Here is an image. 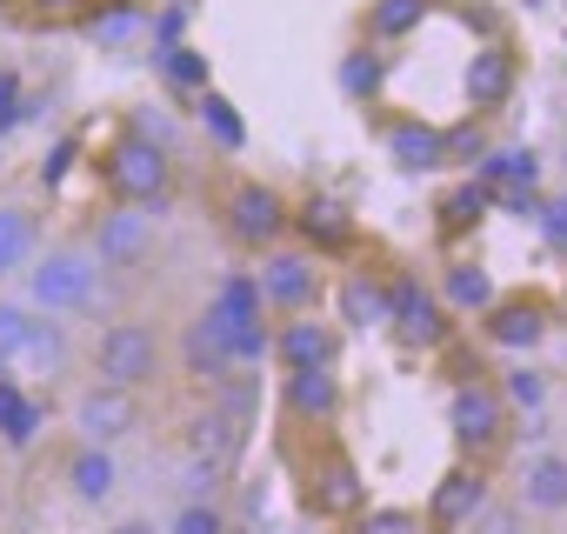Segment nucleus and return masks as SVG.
Instances as JSON below:
<instances>
[{
  "label": "nucleus",
  "mask_w": 567,
  "mask_h": 534,
  "mask_svg": "<svg viewBox=\"0 0 567 534\" xmlns=\"http://www.w3.org/2000/svg\"><path fill=\"white\" fill-rule=\"evenodd\" d=\"M94 174H101L107 201H127V207H161L174 194V154L134 127H121L94 147Z\"/></svg>",
  "instance_id": "nucleus-1"
},
{
  "label": "nucleus",
  "mask_w": 567,
  "mask_h": 534,
  "mask_svg": "<svg viewBox=\"0 0 567 534\" xmlns=\"http://www.w3.org/2000/svg\"><path fill=\"white\" fill-rule=\"evenodd\" d=\"M94 295H101V267H94L87 240H48L28 260V301H34V315L68 321V315H87Z\"/></svg>",
  "instance_id": "nucleus-2"
},
{
  "label": "nucleus",
  "mask_w": 567,
  "mask_h": 534,
  "mask_svg": "<svg viewBox=\"0 0 567 534\" xmlns=\"http://www.w3.org/2000/svg\"><path fill=\"white\" fill-rule=\"evenodd\" d=\"M560 301L547 295V288H501L494 301H487V315L474 321V335L494 348V355H514V361H527L534 348H547L554 335H560Z\"/></svg>",
  "instance_id": "nucleus-3"
},
{
  "label": "nucleus",
  "mask_w": 567,
  "mask_h": 534,
  "mask_svg": "<svg viewBox=\"0 0 567 534\" xmlns=\"http://www.w3.org/2000/svg\"><path fill=\"white\" fill-rule=\"evenodd\" d=\"M87 368H94V381H107V388H127V394H147L161 374H167V341H161V328L154 321H107L101 335H94V348H87Z\"/></svg>",
  "instance_id": "nucleus-4"
},
{
  "label": "nucleus",
  "mask_w": 567,
  "mask_h": 534,
  "mask_svg": "<svg viewBox=\"0 0 567 534\" xmlns=\"http://www.w3.org/2000/svg\"><path fill=\"white\" fill-rule=\"evenodd\" d=\"M514 428H520V421L507 414V401H501L494 374L454 381V394H447V434H454V454H461V461L494 468V454L514 441Z\"/></svg>",
  "instance_id": "nucleus-5"
},
{
  "label": "nucleus",
  "mask_w": 567,
  "mask_h": 534,
  "mask_svg": "<svg viewBox=\"0 0 567 534\" xmlns=\"http://www.w3.org/2000/svg\"><path fill=\"white\" fill-rule=\"evenodd\" d=\"M220 227H227V240H234L240 254H267V247L288 240L295 201L280 194L274 181H260V174H234L227 194H220Z\"/></svg>",
  "instance_id": "nucleus-6"
},
{
  "label": "nucleus",
  "mask_w": 567,
  "mask_h": 534,
  "mask_svg": "<svg viewBox=\"0 0 567 534\" xmlns=\"http://www.w3.org/2000/svg\"><path fill=\"white\" fill-rule=\"evenodd\" d=\"M260 267H254V288H260V308L267 315H315L321 308V295H328V260L321 254H308V247H295V240H280V247H267V254H254Z\"/></svg>",
  "instance_id": "nucleus-7"
},
{
  "label": "nucleus",
  "mask_w": 567,
  "mask_h": 534,
  "mask_svg": "<svg viewBox=\"0 0 567 534\" xmlns=\"http://www.w3.org/2000/svg\"><path fill=\"white\" fill-rule=\"evenodd\" d=\"M388 335L408 348V355H441L461 341V321L441 308L434 281H421L414 267H394V288H388Z\"/></svg>",
  "instance_id": "nucleus-8"
},
{
  "label": "nucleus",
  "mask_w": 567,
  "mask_h": 534,
  "mask_svg": "<svg viewBox=\"0 0 567 534\" xmlns=\"http://www.w3.org/2000/svg\"><path fill=\"white\" fill-rule=\"evenodd\" d=\"M301 507L321 514V521H354V514L368 507L361 461H354L328 428H315V461H301Z\"/></svg>",
  "instance_id": "nucleus-9"
},
{
  "label": "nucleus",
  "mask_w": 567,
  "mask_h": 534,
  "mask_svg": "<svg viewBox=\"0 0 567 534\" xmlns=\"http://www.w3.org/2000/svg\"><path fill=\"white\" fill-rule=\"evenodd\" d=\"M81 240H87V254H94V267H101V275H134V267H147V260H154V240H161V214H154V207H127V201H107Z\"/></svg>",
  "instance_id": "nucleus-10"
},
{
  "label": "nucleus",
  "mask_w": 567,
  "mask_h": 534,
  "mask_svg": "<svg viewBox=\"0 0 567 534\" xmlns=\"http://www.w3.org/2000/svg\"><path fill=\"white\" fill-rule=\"evenodd\" d=\"M501 487H494V474L481 468V461H447L441 468V481L427 487V501H421V534H461L487 501H494Z\"/></svg>",
  "instance_id": "nucleus-11"
},
{
  "label": "nucleus",
  "mask_w": 567,
  "mask_h": 534,
  "mask_svg": "<svg viewBox=\"0 0 567 534\" xmlns=\"http://www.w3.org/2000/svg\"><path fill=\"white\" fill-rule=\"evenodd\" d=\"M74 441H87V448H114V441H127V434H141V421H147V401L141 394H127V388H107V381H87L81 394H74Z\"/></svg>",
  "instance_id": "nucleus-12"
},
{
  "label": "nucleus",
  "mask_w": 567,
  "mask_h": 534,
  "mask_svg": "<svg viewBox=\"0 0 567 534\" xmlns=\"http://www.w3.org/2000/svg\"><path fill=\"white\" fill-rule=\"evenodd\" d=\"M461 88H467V114H474V121H494V114L514 101V88H520V54H514L507 41L474 48V54H467Z\"/></svg>",
  "instance_id": "nucleus-13"
},
{
  "label": "nucleus",
  "mask_w": 567,
  "mask_h": 534,
  "mask_svg": "<svg viewBox=\"0 0 567 534\" xmlns=\"http://www.w3.org/2000/svg\"><path fill=\"white\" fill-rule=\"evenodd\" d=\"M348 408V388L334 368H301V374H280V414L288 428H334Z\"/></svg>",
  "instance_id": "nucleus-14"
},
{
  "label": "nucleus",
  "mask_w": 567,
  "mask_h": 534,
  "mask_svg": "<svg viewBox=\"0 0 567 534\" xmlns=\"http://www.w3.org/2000/svg\"><path fill=\"white\" fill-rule=\"evenodd\" d=\"M527 521H560L567 514V448H534L520 468H514V487Z\"/></svg>",
  "instance_id": "nucleus-15"
},
{
  "label": "nucleus",
  "mask_w": 567,
  "mask_h": 534,
  "mask_svg": "<svg viewBox=\"0 0 567 534\" xmlns=\"http://www.w3.org/2000/svg\"><path fill=\"white\" fill-rule=\"evenodd\" d=\"M288 240L328 260V254H348V247L361 240V227H354L348 201H334V194H308V201L295 207V227H288Z\"/></svg>",
  "instance_id": "nucleus-16"
},
{
  "label": "nucleus",
  "mask_w": 567,
  "mask_h": 534,
  "mask_svg": "<svg viewBox=\"0 0 567 534\" xmlns=\"http://www.w3.org/2000/svg\"><path fill=\"white\" fill-rule=\"evenodd\" d=\"M381 154L394 161V174H441L447 167V134L421 114H394L381 127Z\"/></svg>",
  "instance_id": "nucleus-17"
},
{
  "label": "nucleus",
  "mask_w": 567,
  "mask_h": 534,
  "mask_svg": "<svg viewBox=\"0 0 567 534\" xmlns=\"http://www.w3.org/2000/svg\"><path fill=\"white\" fill-rule=\"evenodd\" d=\"M274 361L280 374H301V368H334L341 361V335L321 315H288L274 328Z\"/></svg>",
  "instance_id": "nucleus-18"
},
{
  "label": "nucleus",
  "mask_w": 567,
  "mask_h": 534,
  "mask_svg": "<svg viewBox=\"0 0 567 534\" xmlns=\"http://www.w3.org/2000/svg\"><path fill=\"white\" fill-rule=\"evenodd\" d=\"M388 288H394V267H348V275L334 281V315L348 321V328H361V335H374V328H388Z\"/></svg>",
  "instance_id": "nucleus-19"
},
{
  "label": "nucleus",
  "mask_w": 567,
  "mask_h": 534,
  "mask_svg": "<svg viewBox=\"0 0 567 534\" xmlns=\"http://www.w3.org/2000/svg\"><path fill=\"white\" fill-rule=\"evenodd\" d=\"M181 448H187V461H207V468H227V474H234V468H240V454H247V428L207 401V408H194V414H187Z\"/></svg>",
  "instance_id": "nucleus-20"
},
{
  "label": "nucleus",
  "mask_w": 567,
  "mask_h": 534,
  "mask_svg": "<svg viewBox=\"0 0 567 534\" xmlns=\"http://www.w3.org/2000/svg\"><path fill=\"white\" fill-rule=\"evenodd\" d=\"M74 21H81V41H87V48L121 54V48H134V41L147 34L154 8H147V0H94V8H81Z\"/></svg>",
  "instance_id": "nucleus-21"
},
{
  "label": "nucleus",
  "mask_w": 567,
  "mask_h": 534,
  "mask_svg": "<svg viewBox=\"0 0 567 534\" xmlns=\"http://www.w3.org/2000/svg\"><path fill=\"white\" fill-rule=\"evenodd\" d=\"M434 295H441V308H447L454 321H481V315H487V301H494L501 288H494V275H487L474 254H454L441 275H434Z\"/></svg>",
  "instance_id": "nucleus-22"
},
{
  "label": "nucleus",
  "mask_w": 567,
  "mask_h": 534,
  "mask_svg": "<svg viewBox=\"0 0 567 534\" xmlns=\"http://www.w3.org/2000/svg\"><path fill=\"white\" fill-rule=\"evenodd\" d=\"M61 481H68V494H74L81 507H107V501L121 494V461H114V448H87V441H74Z\"/></svg>",
  "instance_id": "nucleus-23"
},
{
  "label": "nucleus",
  "mask_w": 567,
  "mask_h": 534,
  "mask_svg": "<svg viewBox=\"0 0 567 534\" xmlns=\"http://www.w3.org/2000/svg\"><path fill=\"white\" fill-rule=\"evenodd\" d=\"M34 254H41V214L28 201H0V281L28 275Z\"/></svg>",
  "instance_id": "nucleus-24"
},
{
  "label": "nucleus",
  "mask_w": 567,
  "mask_h": 534,
  "mask_svg": "<svg viewBox=\"0 0 567 534\" xmlns=\"http://www.w3.org/2000/svg\"><path fill=\"white\" fill-rule=\"evenodd\" d=\"M41 421H48V408L8 368H0V441H8V448H34L41 441Z\"/></svg>",
  "instance_id": "nucleus-25"
},
{
  "label": "nucleus",
  "mask_w": 567,
  "mask_h": 534,
  "mask_svg": "<svg viewBox=\"0 0 567 534\" xmlns=\"http://www.w3.org/2000/svg\"><path fill=\"white\" fill-rule=\"evenodd\" d=\"M181 374H194L200 388H220V381L234 374V368H227V355H220V335H214L200 315L181 328Z\"/></svg>",
  "instance_id": "nucleus-26"
},
{
  "label": "nucleus",
  "mask_w": 567,
  "mask_h": 534,
  "mask_svg": "<svg viewBox=\"0 0 567 534\" xmlns=\"http://www.w3.org/2000/svg\"><path fill=\"white\" fill-rule=\"evenodd\" d=\"M494 388H501L507 414L520 421V414H540V408H547L554 374H547V368H534V361H514V368H501V374H494Z\"/></svg>",
  "instance_id": "nucleus-27"
},
{
  "label": "nucleus",
  "mask_w": 567,
  "mask_h": 534,
  "mask_svg": "<svg viewBox=\"0 0 567 534\" xmlns=\"http://www.w3.org/2000/svg\"><path fill=\"white\" fill-rule=\"evenodd\" d=\"M487 201H494V194H487L481 181H461L454 194H441V207H434V214H441V220H434V227H441V240L454 247L461 234H474V227L487 220Z\"/></svg>",
  "instance_id": "nucleus-28"
},
{
  "label": "nucleus",
  "mask_w": 567,
  "mask_h": 534,
  "mask_svg": "<svg viewBox=\"0 0 567 534\" xmlns=\"http://www.w3.org/2000/svg\"><path fill=\"white\" fill-rule=\"evenodd\" d=\"M154 61H161V81H167L174 94H200V88H214V81H207V54H200V48H187V41L154 48Z\"/></svg>",
  "instance_id": "nucleus-29"
},
{
  "label": "nucleus",
  "mask_w": 567,
  "mask_h": 534,
  "mask_svg": "<svg viewBox=\"0 0 567 534\" xmlns=\"http://www.w3.org/2000/svg\"><path fill=\"white\" fill-rule=\"evenodd\" d=\"M194 107H200V127H207L227 154H240V147H247V127H240V114H234V101H227L220 88H200V94H194Z\"/></svg>",
  "instance_id": "nucleus-30"
},
{
  "label": "nucleus",
  "mask_w": 567,
  "mask_h": 534,
  "mask_svg": "<svg viewBox=\"0 0 567 534\" xmlns=\"http://www.w3.org/2000/svg\"><path fill=\"white\" fill-rule=\"evenodd\" d=\"M427 21V0H374L368 8V34L374 41H408Z\"/></svg>",
  "instance_id": "nucleus-31"
},
{
  "label": "nucleus",
  "mask_w": 567,
  "mask_h": 534,
  "mask_svg": "<svg viewBox=\"0 0 567 534\" xmlns=\"http://www.w3.org/2000/svg\"><path fill=\"white\" fill-rule=\"evenodd\" d=\"M348 534H421V507L408 501H374L348 521Z\"/></svg>",
  "instance_id": "nucleus-32"
},
{
  "label": "nucleus",
  "mask_w": 567,
  "mask_h": 534,
  "mask_svg": "<svg viewBox=\"0 0 567 534\" xmlns=\"http://www.w3.org/2000/svg\"><path fill=\"white\" fill-rule=\"evenodd\" d=\"M161 534H234V514L220 501H181Z\"/></svg>",
  "instance_id": "nucleus-33"
},
{
  "label": "nucleus",
  "mask_w": 567,
  "mask_h": 534,
  "mask_svg": "<svg viewBox=\"0 0 567 534\" xmlns=\"http://www.w3.org/2000/svg\"><path fill=\"white\" fill-rule=\"evenodd\" d=\"M381 81H388V54H368V48H361V54H348V61H341V88H348L354 101H374V94H381Z\"/></svg>",
  "instance_id": "nucleus-34"
},
{
  "label": "nucleus",
  "mask_w": 567,
  "mask_h": 534,
  "mask_svg": "<svg viewBox=\"0 0 567 534\" xmlns=\"http://www.w3.org/2000/svg\"><path fill=\"white\" fill-rule=\"evenodd\" d=\"M461 534H527V514H520V501H514V494H494V501L461 527Z\"/></svg>",
  "instance_id": "nucleus-35"
},
{
  "label": "nucleus",
  "mask_w": 567,
  "mask_h": 534,
  "mask_svg": "<svg viewBox=\"0 0 567 534\" xmlns=\"http://www.w3.org/2000/svg\"><path fill=\"white\" fill-rule=\"evenodd\" d=\"M534 220H540V234H547V247H560V254H567V181H560L554 194H540V207H534Z\"/></svg>",
  "instance_id": "nucleus-36"
},
{
  "label": "nucleus",
  "mask_w": 567,
  "mask_h": 534,
  "mask_svg": "<svg viewBox=\"0 0 567 534\" xmlns=\"http://www.w3.org/2000/svg\"><path fill=\"white\" fill-rule=\"evenodd\" d=\"M28 121V94H21V74L14 68H0V141H8V127Z\"/></svg>",
  "instance_id": "nucleus-37"
},
{
  "label": "nucleus",
  "mask_w": 567,
  "mask_h": 534,
  "mask_svg": "<svg viewBox=\"0 0 567 534\" xmlns=\"http://www.w3.org/2000/svg\"><path fill=\"white\" fill-rule=\"evenodd\" d=\"M441 134H447V167H454V161H481V154H487V134L474 127V114H467V127H441Z\"/></svg>",
  "instance_id": "nucleus-38"
},
{
  "label": "nucleus",
  "mask_w": 567,
  "mask_h": 534,
  "mask_svg": "<svg viewBox=\"0 0 567 534\" xmlns=\"http://www.w3.org/2000/svg\"><path fill=\"white\" fill-rule=\"evenodd\" d=\"M28 308H14V301H0V368H8V355L21 348V335H28Z\"/></svg>",
  "instance_id": "nucleus-39"
},
{
  "label": "nucleus",
  "mask_w": 567,
  "mask_h": 534,
  "mask_svg": "<svg viewBox=\"0 0 567 534\" xmlns=\"http://www.w3.org/2000/svg\"><path fill=\"white\" fill-rule=\"evenodd\" d=\"M68 161H74V141H61V147H54V154L41 161V187H54V181L68 174Z\"/></svg>",
  "instance_id": "nucleus-40"
},
{
  "label": "nucleus",
  "mask_w": 567,
  "mask_h": 534,
  "mask_svg": "<svg viewBox=\"0 0 567 534\" xmlns=\"http://www.w3.org/2000/svg\"><path fill=\"white\" fill-rule=\"evenodd\" d=\"M107 534H161V521H154V514H127V521H114Z\"/></svg>",
  "instance_id": "nucleus-41"
},
{
  "label": "nucleus",
  "mask_w": 567,
  "mask_h": 534,
  "mask_svg": "<svg viewBox=\"0 0 567 534\" xmlns=\"http://www.w3.org/2000/svg\"><path fill=\"white\" fill-rule=\"evenodd\" d=\"M41 14H81V8H94V0H34Z\"/></svg>",
  "instance_id": "nucleus-42"
},
{
  "label": "nucleus",
  "mask_w": 567,
  "mask_h": 534,
  "mask_svg": "<svg viewBox=\"0 0 567 534\" xmlns=\"http://www.w3.org/2000/svg\"><path fill=\"white\" fill-rule=\"evenodd\" d=\"M554 301H560V315H567V281H560V295H554Z\"/></svg>",
  "instance_id": "nucleus-43"
},
{
  "label": "nucleus",
  "mask_w": 567,
  "mask_h": 534,
  "mask_svg": "<svg viewBox=\"0 0 567 534\" xmlns=\"http://www.w3.org/2000/svg\"><path fill=\"white\" fill-rule=\"evenodd\" d=\"M560 174H567V141H560Z\"/></svg>",
  "instance_id": "nucleus-44"
},
{
  "label": "nucleus",
  "mask_w": 567,
  "mask_h": 534,
  "mask_svg": "<svg viewBox=\"0 0 567 534\" xmlns=\"http://www.w3.org/2000/svg\"><path fill=\"white\" fill-rule=\"evenodd\" d=\"M0 8H14V0H0Z\"/></svg>",
  "instance_id": "nucleus-45"
}]
</instances>
